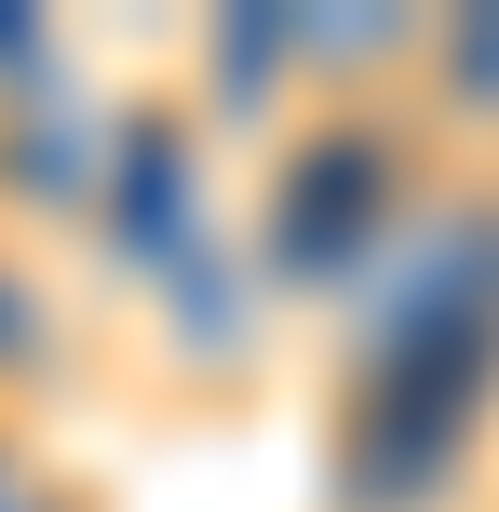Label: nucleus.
I'll use <instances>...</instances> for the list:
<instances>
[]
</instances>
